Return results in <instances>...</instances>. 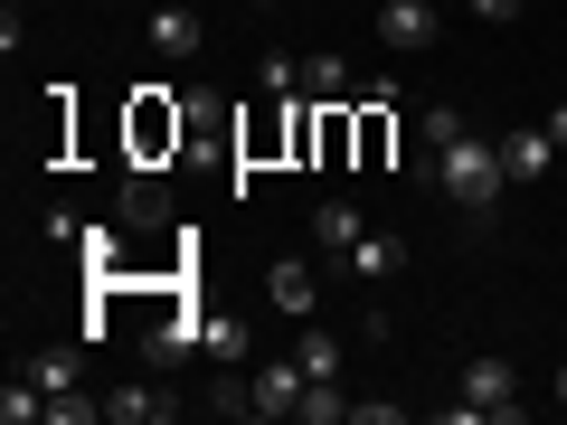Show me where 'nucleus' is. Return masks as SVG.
Here are the masks:
<instances>
[{"mask_svg": "<svg viewBox=\"0 0 567 425\" xmlns=\"http://www.w3.org/2000/svg\"><path fill=\"white\" fill-rule=\"evenodd\" d=\"M416 180H435L454 208H464V218H492V199L511 189V170H502V142L464 133V142H445V152H435V162H425Z\"/></svg>", "mask_w": 567, "mask_h": 425, "instance_id": "1", "label": "nucleus"}, {"mask_svg": "<svg viewBox=\"0 0 567 425\" xmlns=\"http://www.w3.org/2000/svg\"><path fill=\"white\" fill-rule=\"evenodd\" d=\"M454 416H464V425H473V416H502V425H511V416H529V397H520V369H511L502 350L464 360V397H454Z\"/></svg>", "mask_w": 567, "mask_h": 425, "instance_id": "2", "label": "nucleus"}, {"mask_svg": "<svg viewBox=\"0 0 567 425\" xmlns=\"http://www.w3.org/2000/svg\"><path fill=\"white\" fill-rule=\"evenodd\" d=\"M303 360H256L246 369V416H303Z\"/></svg>", "mask_w": 567, "mask_h": 425, "instance_id": "3", "label": "nucleus"}, {"mask_svg": "<svg viewBox=\"0 0 567 425\" xmlns=\"http://www.w3.org/2000/svg\"><path fill=\"white\" fill-rule=\"evenodd\" d=\"M369 29H379V48L416 58V48H435V0H379V10H369Z\"/></svg>", "mask_w": 567, "mask_h": 425, "instance_id": "4", "label": "nucleus"}, {"mask_svg": "<svg viewBox=\"0 0 567 425\" xmlns=\"http://www.w3.org/2000/svg\"><path fill=\"white\" fill-rule=\"evenodd\" d=\"M199 10H181V0H171V10H152V20H142V48H152V58H199Z\"/></svg>", "mask_w": 567, "mask_h": 425, "instance_id": "5", "label": "nucleus"}, {"mask_svg": "<svg viewBox=\"0 0 567 425\" xmlns=\"http://www.w3.org/2000/svg\"><path fill=\"white\" fill-rule=\"evenodd\" d=\"M181 133H189L181 104H162V95H142V104H133V152H142V162H162V142L181 152Z\"/></svg>", "mask_w": 567, "mask_h": 425, "instance_id": "6", "label": "nucleus"}, {"mask_svg": "<svg viewBox=\"0 0 567 425\" xmlns=\"http://www.w3.org/2000/svg\"><path fill=\"white\" fill-rule=\"evenodd\" d=\"M548 162H558L548 123H511V133H502V170H511V180H548Z\"/></svg>", "mask_w": 567, "mask_h": 425, "instance_id": "7", "label": "nucleus"}, {"mask_svg": "<svg viewBox=\"0 0 567 425\" xmlns=\"http://www.w3.org/2000/svg\"><path fill=\"white\" fill-rule=\"evenodd\" d=\"M171 406H181V397H162L152 379H123V387H104V416H114V425H162Z\"/></svg>", "mask_w": 567, "mask_h": 425, "instance_id": "8", "label": "nucleus"}, {"mask_svg": "<svg viewBox=\"0 0 567 425\" xmlns=\"http://www.w3.org/2000/svg\"><path fill=\"white\" fill-rule=\"evenodd\" d=\"M265 293H275V312H293V322H312V303H322V283H312L303 256H284L275 274H265Z\"/></svg>", "mask_w": 567, "mask_h": 425, "instance_id": "9", "label": "nucleus"}, {"mask_svg": "<svg viewBox=\"0 0 567 425\" xmlns=\"http://www.w3.org/2000/svg\"><path fill=\"white\" fill-rule=\"evenodd\" d=\"M303 95H312V104H350V95H360L341 48H312V58H303Z\"/></svg>", "mask_w": 567, "mask_h": 425, "instance_id": "10", "label": "nucleus"}, {"mask_svg": "<svg viewBox=\"0 0 567 425\" xmlns=\"http://www.w3.org/2000/svg\"><path fill=\"white\" fill-rule=\"evenodd\" d=\"M189 350H208V322H189V303H171V322L152 331V369H181Z\"/></svg>", "mask_w": 567, "mask_h": 425, "instance_id": "11", "label": "nucleus"}, {"mask_svg": "<svg viewBox=\"0 0 567 425\" xmlns=\"http://www.w3.org/2000/svg\"><path fill=\"white\" fill-rule=\"evenodd\" d=\"M398 265H406V246L388 237V227H369V237L350 246V274H360V283H388V274H398Z\"/></svg>", "mask_w": 567, "mask_h": 425, "instance_id": "12", "label": "nucleus"}, {"mask_svg": "<svg viewBox=\"0 0 567 425\" xmlns=\"http://www.w3.org/2000/svg\"><path fill=\"white\" fill-rule=\"evenodd\" d=\"M360 237H369V218H360L350 199H322V208H312V246H341V256H350Z\"/></svg>", "mask_w": 567, "mask_h": 425, "instance_id": "13", "label": "nucleus"}, {"mask_svg": "<svg viewBox=\"0 0 567 425\" xmlns=\"http://www.w3.org/2000/svg\"><path fill=\"white\" fill-rule=\"evenodd\" d=\"M123 218H133V227H162L171 218V189L152 180V170H133V180H123Z\"/></svg>", "mask_w": 567, "mask_h": 425, "instance_id": "14", "label": "nucleus"}, {"mask_svg": "<svg viewBox=\"0 0 567 425\" xmlns=\"http://www.w3.org/2000/svg\"><path fill=\"white\" fill-rule=\"evenodd\" d=\"M293 360H303V379H341V331L303 322V341H293Z\"/></svg>", "mask_w": 567, "mask_h": 425, "instance_id": "15", "label": "nucleus"}, {"mask_svg": "<svg viewBox=\"0 0 567 425\" xmlns=\"http://www.w3.org/2000/svg\"><path fill=\"white\" fill-rule=\"evenodd\" d=\"M29 379H39L48 397H76V387H85V360H76V350H39V360H29Z\"/></svg>", "mask_w": 567, "mask_h": 425, "instance_id": "16", "label": "nucleus"}, {"mask_svg": "<svg viewBox=\"0 0 567 425\" xmlns=\"http://www.w3.org/2000/svg\"><path fill=\"white\" fill-rule=\"evenodd\" d=\"M464 133H473V123L454 114V104H425V114H416V142H425V162H435L445 142H464Z\"/></svg>", "mask_w": 567, "mask_h": 425, "instance_id": "17", "label": "nucleus"}, {"mask_svg": "<svg viewBox=\"0 0 567 425\" xmlns=\"http://www.w3.org/2000/svg\"><path fill=\"white\" fill-rule=\"evenodd\" d=\"M341 416H350L341 379H312V387H303V425H341Z\"/></svg>", "mask_w": 567, "mask_h": 425, "instance_id": "18", "label": "nucleus"}, {"mask_svg": "<svg viewBox=\"0 0 567 425\" xmlns=\"http://www.w3.org/2000/svg\"><path fill=\"white\" fill-rule=\"evenodd\" d=\"M256 85H265V95H303V58H284V48H275V58L256 66Z\"/></svg>", "mask_w": 567, "mask_h": 425, "instance_id": "19", "label": "nucleus"}, {"mask_svg": "<svg viewBox=\"0 0 567 425\" xmlns=\"http://www.w3.org/2000/svg\"><path fill=\"white\" fill-rule=\"evenodd\" d=\"M208 360H218V369H246V331H237V322H208Z\"/></svg>", "mask_w": 567, "mask_h": 425, "instance_id": "20", "label": "nucleus"}, {"mask_svg": "<svg viewBox=\"0 0 567 425\" xmlns=\"http://www.w3.org/2000/svg\"><path fill=\"white\" fill-rule=\"evenodd\" d=\"M520 10H529V0H473V20H492V29H511Z\"/></svg>", "mask_w": 567, "mask_h": 425, "instance_id": "21", "label": "nucleus"}, {"mask_svg": "<svg viewBox=\"0 0 567 425\" xmlns=\"http://www.w3.org/2000/svg\"><path fill=\"white\" fill-rule=\"evenodd\" d=\"M548 142H558V152H567V104H548Z\"/></svg>", "mask_w": 567, "mask_h": 425, "instance_id": "22", "label": "nucleus"}, {"mask_svg": "<svg viewBox=\"0 0 567 425\" xmlns=\"http://www.w3.org/2000/svg\"><path fill=\"white\" fill-rule=\"evenodd\" d=\"M548 397H558V406H567V369H558V387H548Z\"/></svg>", "mask_w": 567, "mask_h": 425, "instance_id": "23", "label": "nucleus"}]
</instances>
